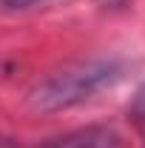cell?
Here are the masks:
<instances>
[{"instance_id": "cell-1", "label": "cell", "mask_w": 145, "mask_h": 148, "mask_svg": "<svg viewBox=\"0 0 145 148\" xmlns=\"http://www.w3.org/2000/svg\"><path fill=\"white\" fill-rule=\"evenodd\" d=\"M122 77V66L117 60H80L51 71L29 91V106L40 114H51L80 106L97 91L114 86Z\"/></svg>"}, {"instance_id": "cell-2", "label": "cell", "mask_w": 145, "mask_h": 148, "mask_svg": "<svg viewBox=\"0 0 145 148\" xmlns=\"http://www.w3.org/2000/svg\"><path fill=\"white\" fill-rule=\"evenodd\" d=\"M31 148H125V137L114 125H85V128L43 140Z\"/></svg>"}, {"instance_id": "cell-3", "label": "cell", "mask_w": 145, "mask_h": 148, "mask_svg": "<svg viewBox=\"0 0 145 148\" xmlns=\"http://www.w3.org/2000/svg\"><path fill=\"white\" fill-rule=\"evenodd\" d=\"M131 117L140 123V125H145V86L137 91V97H134V106H131Z\"/></svg>"}, {"instance_id": "cell-4", "label": "cell", "mask_w": 145, "mask_h": 148, "mask_svg": "<svg viewBox=\"0 0 145 148\" xmlns=\"http://www.w3.org/2000/svg\"><path fill=\"white\" fill-rule=\"evenodd\" d=\"M34 3H43V0H0V6L3 9H29V6H34Z\"/></svg>"}, {"instance_id": "cell-5", "label": "cell", "mask_w": 145, "mask_h": 148, "mask_svg": "<svg viewBox=\"0 0 145 148\" xmlns=\"http://www.w3.org/2000/svg\"><path fill=\"white\" fill-rule=\"evenodd\" d=\"M0 148H20V145H17V140H12V137H3V134H0Z\"/></svg>"}, {"instance_id": "cell-6", "label": "cell", "mask_w": 145, "mask_h": 148, "mask_svg": "<svg viewBox=\"0 0 145 148\" xmlns=\"http://www.w3.org/2000/svg\"><path fill=\"white\" fill-rule=\"evenodd\" d=\"M100 3H105V6H120L122 0H100Z\"/></svg>"}]
</instances>
